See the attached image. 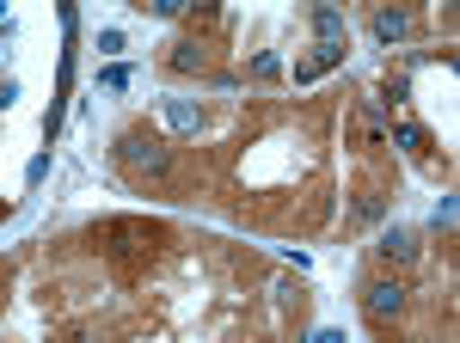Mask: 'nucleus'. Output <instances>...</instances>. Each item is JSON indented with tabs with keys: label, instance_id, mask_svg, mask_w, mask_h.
<instances>
[{
	"label": "nucleus",
	"instance_id": "20e7f679",
	"mask_svg": "<svg viewBox=\"0 0 460 343\" xmlns=\"http://www.w3.org/2000/svg\"><path fill=\"white\" fill-rule=\"evenodd\" d=\"M405 31H411V13H405V6H381V13H375V37H381V43H399Z\"/></svg>",
	"mask_w": 460,
	"mask_h": 343
},
{
	"label": "nucleus",
	"instance_id": "423d86ee",
	"mask_svg": "<svg viewBox=\"0 0 460 343\" xmlns=\"http://www.w3.org/2000/svg\"><path fill=\"white\" fill-rule=\"evenodd\" d=\"M314 31H319V43H344V13H338V6H319Z\"/></svg>",
	"mask_w": 460,
	"mask_h": 343
},
{
	"label": "nucleus",
	"instance_id": "39448f33",
	"mask_svg": "<svg viewBox=\"0 0 460 343\" xmlns=\"http://www.w3.org/2000/svg\"><path fill=\"white\" fill-rule=\"evenodd\" d=\"M166 123H172L178 136L203 129V104H190V99H166Z\"/></svg>",
	"mask_w": 460,
	"mask_h": 343
},
{
	"label": "nucleus",
	"instance_id": "0eeeda50",
	"mask_svg": "<svg viewBox=\"0 0 460 343\" xmlns=\"http://www.w3.org/2000/svg\"><path fill=\"white\" fill-rule=\"evenodd\" d=\"M172 68L178 74H203V49H197L190 37H184V43H172Z\"/></svg>",
	"mask_w": 460,
	"mask_h": 343
},
{
	"label": "nucleus",
	"instance_id": "7ed1b4c3",
	"mask_svg": "<svg viewBox=\"0 0 460 343\" xmlns=\"http://www.w3.org/2000/svg\"><path fill=\"white\" fill-rule=\"evenodd\" d=\"M375 251H381L387 264H411V258H418V240H411L405 227H387V233L375 240Z\"/></svg>",
	"mask_w": 460,
	"mask_h": 343
},
{
	"label": "nucleus",
	"instance_id": "6e6552de",
	"mask_svg": "<svg viewBox=\"0 0 460 343\" xmlns=\"http://www.w3.org/2000/svg\"><path fill=\"white\" fill-rule=\"evenodd\" d=\"M399 147H405V154H424V147H429V136L418 129V123H405V129H399Z\"/></svg>",
	"mask_w": 460,
	"mask_h": 343
},
{
	"label": "nucleus",
	"instance_id": "f257e3e1",
	"mask_svg": "<svg viewBox=\"0 0 460 343\" xmlns=\"http://www.w3.org/2000/svg\"><path fill=\"white\" fill-rule=\"evenodd\" d=\"M117 160H123L129 172H147V178H160V172L172 166V147H166L160 136H147V129H123V136H117Z\"/></svg>",
	"mask_w": 460,
	"mask_h": 343
},
{
	"label": "nucleus",
	"instance_id": "f03ea898",
	"mask_svg": "<svg viewBox=\"0 0 460 343\" xmlns=\"http://www.w3.org/2000/svg\"><path fill=\"white\" fill-rule=\"evenodd\" d=\"M362 312H368V319H399V312H405V282L375 276V282L362 288Z\"/></svg>",
	"mask_w": 460,
	"mask_h": 343
},
{
	"label": "nucleus",
	"instance_id": "1a4fd4ad",
	"mask_svg": "<svg viewBox=\"0 0 460 343\" xmlns=\"http://www.w3.org/2000/svg\"><path fill=\"white\" fill-rule=\"evenodd\" d=\"M252 74H258V80H277V74H283V62H277V56H270V49H264V56H258V62H252Z\"/></svg>",
	"mask_w": 460,
	"mask_h": 343
}]
</instances>
